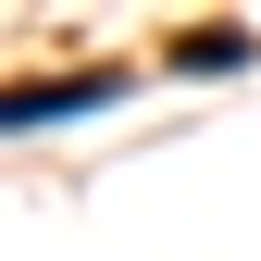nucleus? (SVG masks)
Masks as SVG:
<instances>
[{"label":"nucleus","instance_id":"f257e3e1","mask_svg":"<svg viewBox=\"0 0 261 261\" xmlns=\"http://www.w3.org/2000/svg\"><path fill=\"white\" fill-rule=\"evenodd\" d=\"M112 75H62V87H13V124H50V112H75V100H100Z\"/></svg>","mask_w":261,"mask_h":261},{"label":"nucleus","instance_id":"f03ea898","mask_svg":"<svg viewBox=\"0 0 261 261\" xmlns=\"http://www.w3.org/2000/svg\"><path fill=\"white\" fill-rule=\"evenodd\" d=\"M174 62H187V75H224V62H249V38H237V25H212V38H187Z\"/></svg>","mask_w":261,"mask_h":261}]
</instances>
